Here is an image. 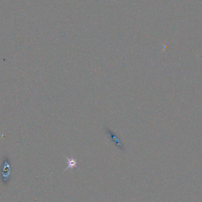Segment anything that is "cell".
Segmentation results:
<instances>
[{
    "mask_svg": "<svg viewBox=\"0 0 202 202\" xmlns=\"http://www.w3.org/2000/svg\"><path fill=\"white\" fill-rule=\"evenodd\" d=\"M105 131L108 136V137H109V138L111 140V141L112 142H114L115 143V144H116V145L117 147H118L121 150H124V147H123L122 143H121L119 138L117 136V135L115 133H114L111 129H109L107 128H106Z\"/></svg>",
    "mask_w": 202,
    "mask_h": 202,
    "instance_id": "obj_1",
    "label": "cell"
},
{
    "mask_svg": "<svg viewBox=\"0 0 202 202\" xmlns=\"http://www.w3.org/2000/svg\"><path fill=\"white\" fill-rule=\"evenodd\" d=\"M66 157V156H65ZM66 159H67V167L64 170V171L67 170L68 168H77V164H78V162L76 161V160H75L73 158H68L66 157Z\"/></svg>",
    "mask_w": 202,
    "mask_h": 202,
    "instance_id": "obj_2",
    "label": "cell"
}]
</instances>
